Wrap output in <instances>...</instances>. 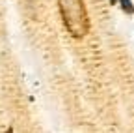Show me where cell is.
<instances>
[{"label":"cell","mask_w":134,"mask_h":133,"mask_svg":"<svg viewBox=\"0 0 134 133\" xmlns=\"http://www.w3.org/2000/svg\"><path fill=\"white\" fill-rule=\"evenodd\" d=\"M58 9L65 30L73 38L80 40L90 32V15L84 0H58Z\"/></svg>","instance_id":"6da1fadb"},{"label":"cell","mask_w":134,"mask_h":133,"mask_svg":"<svg viewBox=\"0 0 134 133\" xmlns=\"http://www.w3.org/2000/svg\"><path fill=\"white\" fill-rule=\"evenodd\" d=\"M119 4H121V9H123L125 13H129V15L134 13V6L130 4V0H119Z\"/></svg>","instance_id":"7a4b0ae2"},{"label":"cell","mask_w":134,"mask_h":133,"mask_svg":"<svg viewBox=\"0 0 134 133\" xmlns=\"http://www.w3.org/2000/svg\"><path fill=\"white\" fill-rule=\"evenodd\" d=\"M6 133H15V131H13V127H8V129H6Z\"/></svg>","instance_id":"3957f363"}]
</instances>
